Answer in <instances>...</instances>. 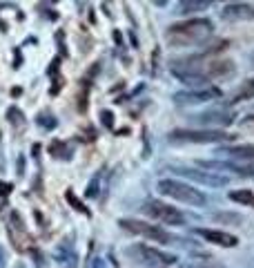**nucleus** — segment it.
I'll list each match as a JSON object with an SVG mask.
<instances>
[{
    "label": "nucleus",
    "mask_w": 254,
    "mask_h": 268,
    "mask_svg": "<svg viewBox=\"0 0 254 268\" xmlns=\"http://www.w3.org/2000/svg\"><path fill=\"white\" fill-rule=\"evenodd\" d=\"M158 192L170 199L181 201V204H188V206H205L207 204V197L199 188H192L190 183L176 181V179H163V181H158Z\"/></svg>",
    "instance_id": "nucleus-2"
},
{
    "label": "nucleus",
    "mask_w": 254,
    "mask_h": 268,
    "mask_svg": "<svg viewBox=\"0 0 254 268\" xmlns=\"http://www.w3.org/2000/svg\"><path fill=\"white\" fill-rule=\"evenodd\" d=\"M123 230L127 233H134V235H141V237H147L152 241H163V244H170L174 241V237L167 233V230L158 228V226H152V224H145V221H136V219H121L118 221Z\"/></svg>",
    "instance_id": "nucleus-6"
},
{
    "label": "nucleus",
    "mask_w": 254,
    "mask_h": 268,
    "mask_svg": "<svg viewBox=\"0 0 254 268\" xmlns=\"http://www.w3.org/2000/svg\"><path fill=\"white\" fill-rule=\"evenodd\" d=\"M223 20H252L254 18V7L250 5H227L221 12Z\"/></svg>",
    "instance_id": "nucleus-13"
},
{
    "label": "nucleus",
    "mask_w": 254,
    "mask_h": 268,
    "mask_svg": "<svg viewBox=\"0 0 254 268\" xmlns=\"http://www.w3.org/2000/svg\"><path fill=\"white\" fill-rule=\"evenodd\" d=\"M230 199L236 201L241 206H247V208H254V192L252 190H234L230 192Z\"/></svg>",
    "instance_id": "nucleus-15"
},
{
    "label": "nucleus",
    "mask_w": 254,
    "mask_h": 268,
    "mask_svg": "<svg viewBox=\"0 0 254 268\" xmlns=\"http://www.w3.org/2000/svg\"><path fill=\"white\" fill-rule=\"evenodd\" d=\"M96 185H98V179L90 183V190H87V197H96Z\"/></svg>",
    "instance_id": "nucleus-24"
},
{
    "label": "nucleus",
    "mask_w": 254,
    "mask_h": 268,
    "mask_svg": "<svg viewBox=\"0 0 254 268\" xmlns=\"http://www.w3.org/2000/svg\"><path fill=\"white\" fill-rule=\"evenodd\" d=\"M196 235H201L205 241H210V244H214V246H223V248H234V246L238 244V237L225 233V230L199 228V230H196Z\"/></svg>",
    "instance_id": "nucleus-12"
},
{
    "label": "nucleus",
    "mask_w": 254,
    "mask_h": 268,
    "mask_svg": "<svg viewBox=\"0 0 254 268\" xmlns=\"http://www.w3.org/2000/svg\"><path fill=\"white\" fill-rule=\"evenodd\" d=\"M221 90L219 87H203V90H192V92H179L174 94L176 105H196V103H207L212 99H219Z\"/></svg>",
    "instance_id": "nucleus-10"
},
{
    "label": "nucleus",
    "mask_w": 254,
    "mask_h": 268,
    "mask_svg": "<svg viewBox=\"0 0 254 268\" xmlns=\"http://www.w3.org/2000/svg\"><path fill=\"white\" fill-rule=\"evenodd\" d=\"M234 134L223 130H174L170 134V143H221L232 139Z\"/></svg>",
    "instance_id": "nucleus-4"
},
{
    "label": "nucleus",
    "mask_w": 254,
    "mask_h": 268,
    "mask_svg": "<svg viewBox=\"0 0 254 268\" xmlns=\"http://www.w3.org/2000/svg\"><path fill=\"white\" fill-rule=\"evenodd\" d=\"M65 199H67V204H69L71 208L76 210V213H82L85 217H90V215H92V213H90V208H87V206L82 204V201L74 194V190H67V192H65Z\"/></svg>",
    "instance_id": "nucleus-17"
},
{
    "label": "nucleus",
    "mask_w": 254,
    "mask_h": 268,
    "mask_svg": "<svg viewBox=\"0 0 254 268\" xmlns=\"http://www.w3.org/2000/svg\"><path fill=\"white\" fill-rule=\"evenodd\" d=\"M38 123H40V125H45V127H49V130H51V127H56V121H54V118H49V114L47 116H40L38 118Z\"/></svg>",
    "instance_id": "nucleus-22"
},
{
    "label": "nucleus",
    "mask_w": 254,
    "mask_h": 268,
    "mask_svg": "<svg viewBox=\"0 0 254 268\" xmlns=\"http://www.w3.org/2000/svg\"><path fill=\"white\" fill-rule=\"evenodd\" d=\"M212 0H179L176 5V14H194V12H201V9H207L210 7Z\"/></svg>",
    "instance_id": "nucleus-14"
},
{
    "label": "nucleus",
    "mask_w": 254,
    "mask_h": 268,
    "mask_svg": "<svg viewBox=\"0 0 254 268\" xmlns=\"http://www.w3.org/2000/svg\"><path fill=\"white\" fill-rule=\"evenodd\" d=\"M114 40H116V43H118V45H121V43H123V36H121V34H118V32H114Z\"/></svg>",
    "instance_id": "nucleus-28"
},
{
    "label": "nucleus",
    "mask_w": 254,
    "mask_h": 268,
    "mask_svg": "<svg viewBox=\"0 0 254 268\" xmlns=\"http://www.w3.org/2000/svg\"><path fill=\"white\" fill-rule=\"evenodd\" d=\"M201 268H225V266H219V264H207V261H205V264L201 266Z\"/></svg>",
    "instance_id": "nucleus-27"
},
{
    "label": "nucleus",
    "mask_w": 254,
    "mask_h": 268,
    "mask_svg": "<svg viewBox=\"0 0 254 268\" xmlns=\"http://www.w3.org/2000/svg\"><path fill=\"white\" fill-rule=\"evenodd\" d=\"M0 268H5V248L0 246Z\"/></svg>",
    "instance_id": "nucleus-26"
},
{
    "label": "nucleus",
    "mask_w": 254,
    "mask_h": 268,
    "mask_svg": "<svg viewBox=\"0 0 254 268\" xmlns=\"http://www.w3.org/2000/svg\"><path fill=\"white\" fill-rule=\"evenodd\" d=\"M205 58L207 56H192L185 60H176L170 65V72L183 83H201L205 79Z\"/></svg>",
    "instance_id": "nucleus-3"
},
{
    "label": "nucleus",
    "mask_w": 254,
    "mask_h": 268,
    "mask_svg": "<svg viewBox=\"0 0 254 268\" xmlns=\"http://www.w3.org/2000/svg\"><path fill=\"white\" fill-rule=\"evenodd\" d=\"M245 123H254V116H250V118H247V121Z\"/></svg>",
    "instance_id": "nucleus-29"
},
{
    "label": "nucleus",
    "mask_w": 254,
    "mask_h": 268,
    "mask_svg": "<svg viewBox=\"0 0 254 268\" xmlns=\"http://www.w3.org/2000/svg\"><path fill=\"white\" fill-rule=\"evenodd\" d=\"M192 121L201 123V125H230L234 121V114L230 110H207L201 114H194Z\"/></svg>",
    "instance_id": "nucleus-11"
},
{
    "label": "nucleus",
    "mask_w": 254,
    "mask_h": 268,
    "mask_svg": "<svg viewBox=\"0 0 254 268\" xmlns=\"http://www.w3.org/2000/svg\"><path fill=\"white\" fill-rule=\"evenodd\" d=\"M176 174L190 179V181H196L201 185H210V188H223V185L230 183V177L223 172H212V170H194V168H172Z\"/></svg>",
    "instance_id": "nucleus-7"
},
{
    "label": "nucleus",
    "mask_w": 254,
    "mask_h": 268,
    "mask_svg": "<svg viewBox=\"0 0 254 268\" xmlns=\"http://www.w3.org/2000/svg\"><path fill=\"white\" fill-rule=\"evenodd\" d=\"M223 152L232 154L238 159H254V146H236V148H225Z\"/></svg>",
    "instance_id": "nucleus-18"
},
{
    "label": "nucleus",
    "mask_w": 254,
    "mask_h": 268,
    "mask_svg": "<svg viewBox=\"0 0 254 268\" xmlns=\"http://www.w3.org/2000/svg\"><path fill=\"white\" fill-rule=\"evenodd\" d=\"M247 99H254V79L245 81L241 87L236 90L234 99H232V103H238V101H247Z\"/></svg>",
    "instance_id": "nucleus-16"
},
{
    "label": "nucleus",
    "mask_w": 254,
    "mask_h": 268,
    "mask_svg": "<svg viewBox=\"0 0 254 268\" xmlns=\"http://www.w3.org/2000/svg\"><path fill=\"white\" fill-rule=\"evenodd\" d=\"M143 210H145V213H147L152 219L163 221V224H170V226H185V215L179 213L174 206L163 204V201H156V199L147 201V204L143 206Z\"/></svg>",
    "instance_id": "nucleus-8"
},
{
    "label": "nucleus",
    "mask_w": 254,
    "mask_h": 268,
    "mask_svg": "<svg viewBox=\"0 0 254 268\" xmlns=\"http://www.w3.org/2000/svg\"><path fill=\"white\" fill-rule=\"evenodd\" d=\"M60 150H65V146H63V143H60V141H54V143H51V146H49V152L54 154V157H60V154H63Z\"/></svg>",
    "instance_id": "nucleus-21"
},
{
    "label": "nucleus",
    "mask_w": 254,
    "mask_h": 268,
    "mask_svg": "<svg viewBox=\"0 0 254 268\" xmlns=\"http://www.w3.org/2000/svg\"><path fill=\"white\" fill-rule=\"evenodd\" d=\"M214 32V25L210 18H192L185 23H176L167 29V43L172 47H190V45H201Z\"/></svg>",
    "instance_id": "nucleus-1"
},
{
    "label": "nucleus",
    "mask_w": 254,
    "mask_h": 268,
    "mask_svg": "<svg viewBox=\"0 0 254 268\" xmlns=\"http://www.w3.org/2000/svg\"><path fill=\"white\" fill-rule=\"evenodd\" d=\"M92 268H105V259H101V257H96V259L92 261Z\"/></svg>",
    "instance_id": "nucleus-25"
},
{
    "label": "nucleus",
    "mask_w": 254,
    "mask_h": 268,
    "mask_svg": "<svg viewBox=\"0 0 254 268\" xmlns=\"http://www.w3.org/2000/svg\"><path fill=\"white\" fill-rule=\"evenodd\" d=\"M7 118H9V123H14V125H23L25 123V118H23V112L18 110V107H9V112H7Z\"/></svg>",
    "instance_id": "nucleus-19"
},
{
    "label": "nucleus",
    "mask_w": 254,
    "mask_h": 268,
    "mask_svg": "<svg viewBox=\"0 0 254 268\" xmlns=\"http://www.w3.org/2000/svg\"><path fill=\"white\" fill-rule=\"evenodd\" d=\"M129 257H134V261H138V264H145V266H170L176 261L174 255H170V252H163L158 248H149V246L145 244H136V246H129L125 250Z\"/></svg>",
    "instance_id": "nucleus-5"
},
{
    "label": "nucleus",
    "mask_w": 254,
    "mask_h": 268,
    "mask_svg": "<svg viewBox=\"0 0 254 268\" xmlns=\"http://www.w3.org/2000/svg\"><path fill=\"white\" fill-rule=\"evenodd\" d=\"M101 121H103V125H105V127H110V130L114 127V114H112L110 110H105V112H103V114H101Z\"/></svg>",
    "instance_id": "nucleus-20"
},
{
    "label": "nucleus",
    "mask_w": 254,
    "mask_h": 268,
    "mask_svg": "<svg viewBox=\"0 0 254 268\" xmlns=\"http://www.w3.org/2000/svg\"><path fill=\"white\" fill-rule=\"evenodd\" d=\"M201 168L212 170V172H232L236 177H254V163H234V161H199Z\"/></svg>",
    "instance_id": "nucleus-9"
},
{
    "label": "nucleus",
    "mask_w": 254,
    "mask_h": 268,
    "mask_svg": "<svg viewBox=\"0 0 254 268\" xmlns=\"http://www.w3.org/2000/svg\"><path fill=\"white\" fill-rule=\"evenodd\" d=\"M12 190H14V185H12V183H3V181H0V194H3V197L12 194Z\"/></svg>",
    "instance_id": "nucleus-23"
},
{
    "label": "nucleus",
    "mask_w": 254,
    "mask_h": 268,
    "mask_svg": "<svg viewBox=\"0 0 254 268\" xmlns=\"http://www.w3.org/2000/svg\"><path fill=\"white\" fill-rule=\"evenodd\" d=\"M16 268H25V266H23V264H18V266H16Z\"/></svg>",
    "instance_id": "nucleus-30"
}]
</instances>
